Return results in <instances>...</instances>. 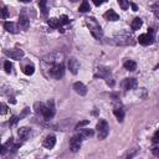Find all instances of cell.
I'll use <instances>...</instances> for the list:
<instances>
[{
    "label": "cell",
    "instance_id": "cell-1",
    "mask_svg": "<svg viewBox=\"0 0 159 159\" xmlns=\"http://www.w3.org/2000/svg\"><path fill=\"white\" fill-rule=\"evenodd\" d=\"M62 60H64V53L61 52H53L42 57L41 67H42V72L47 78L52 77V78L60 80L64 77L65 67H64V64H62Z\"/></svg>",
    "mask_w": 159,
    "mask_h": 159
},
{
    "label": "cell",
    "instance_id": "cell-2",
    "mask_svg": "<svg viewBox=\"0 0 159 159\" xmlns=\"http://www.w3.org/2000/svg\"><path fill=\"white\" fill-rule=\"evenodd\" d=\"M86 24H87L88 29H89V32L92 34V36H93L95 39H97V40L102 39L103 31H102V29H101L100 24L96 21L93 18H87V19H86Z\"/></svg>",
    "mask_w": 159,
    "mask_h": 159
},
{
    "label": "cell",
    "instance_id": "cell-3",
    "mask_svg": "<svg viewBox=\"0 0 159 159\" xmlns=\"http://www.w3.org/2000/svg\"><path fill=\"white\" fill-rule=\"evenodd\" d=\"M97 136H98V139H105V138L108 136L109 132V127H108V123L106 119H100V122L97 123Z\"/></svg>",
    "mask_w": 159,
    "mask_h": 159
},
{
    "label": "cell",
    "instance_id": "cell-4",
    "mask_svg": "<svg viewBox=\"0 0 159 159\" xmlns=\"http://www.w3.org/2000/svg\"><path fill=\"white\" fill-rule=\"evenodd\" d=\"M96 76H97V77L105 78L106 82H107L109 86H113L114 85V81L112 78V76H111V71L108 70L107 67H98L97 68V72H96Z\"/></svg>",
    "mask_w": 159,
    "mask_h": 159
},
{
    "label": "cell",
    "instance_id": "cell-5",
    "mask_svg": "<svg viewBox=\"0 0 159 159\" xmlns=\"http://www.w3.org/2000/svg\"><path fill=\"white\" fill-rule=\"evenodd\" d=\"M153 39H154V30L153 29H148V34H142L138 37V41L139 44L143 46H148L153 42Z\"/></svg>",
    "mask_w": 159,
    "mask_h": 159
},
{
    "label": "cell",
    "instance_id": "cell-6",
    "mask_svg": "<svg viewBox=\"0 0 159 159\" xmlns=\"http://www.w3.org/2000/svg\"><path fill=\"white\" fill-rule=\"evenodd\" d=\"M81 143H82V136H81L80 133L76 134V136H73L71 139H70V148H71V150H72V152L80 150Z\"/></svg>",
    "mask_w": 159,
    "mask_h": 159
},
{
    "label": "cell",
    "instance_id": "cell-7",
    "mask_svg": "<svg viewBox=\"0 0 159 159\" xmlns=\"http://www.w3.org/2000/svg\"><path fill=\"white\" fill-rule=\"evenodd\" d=\"M29 26H30V20H29V18L26 16L25 11H23L21 14H20V16H19V27L26 31L27 29H29Z\"/></svg>",
    "mask_w": 159,
    "mask_h": 159
},
{
    "label": "cell",
    "instance_id": "cell-8",
    "mask_svg": "<svg viewBox=\"0 0 159 159\" xmlns=\"http://www.w3.org/2000/svg\"><path fill=\"white\" fill-rule=\"evenodd\" d=\"M4 53L6 55V56H9L10 59L12 60H20V59H23L24 56V51L23 50H19V49H15V50H5Z\"/></svg>",
    "mask_w": 159,
    "mask_h": 159
},
{
    "label": "cell",
    "instance_id": "cell-9",
    "mask_svg": "<svg viewBox=\"0 0 159 159\" xmlns=\"http://www.w3.org/2000/svg\"><path fill=\"white\" fill-rule=\"evenodd\" d=\"M42 116H44V118L46 119V121H49V119H51L52 117L55 116V108H53V106H52V103H51V106H50V103H49V106H46V107H44V109H42Z\"/></svg>",
    "mask_w": 159,
    "mask_h": 159
},
{
    "label": "cell",
    "instance_id": "cell-10",
    "mask_svg": "<svg viewBox=\"0 0 159 159\" xmlns=\"http://www.w3.org/2000/svg\"><path fill=\"white\" fill-rule=\"evenodd\" d=\"M68 68H70V71L73 73V75H77L78 73V70H80V62L77 61V59H70L68 60Z\"/></svg>",
    "mask_w": 159,
    "mask_h": 159
},
{
    "label": "cell",
    "instance_id": "cell-11",
    "mask_svg": "<svg viewBox=\"0 0 159 159\" xmlns=\"http://www.w3.org/2000/svg\"><path fill=\"white\" fill-rule=\"evenodd\" d=\"M73 89H75V92L80 96H86V93H87V88L82 82H76L73 85Z\"/></svg>",
    "mask_w": 159,
    "mask_h": 159
},
{
    "label": "cell",
    "instance_id": "cell-12",
    "mask_svg": "<svg viewBox=\"0 0 159 159\" xmlns=\"http://www.w3.org/2000/svg\"><path fill=\"white\" fill-rule=\"evenodd\" d=\"M55 144H56V138L55 136H47L45 139H44V147L47 148V149H51L55 147Z\"/></svg>",
    "mask_w": 159,
    "mask_h": 159
},
{
    "label": "cell",
    "instance_id": "cell-13",
    "mask_svg": "<svg viewBox=\"0 0 159 159\" xmlns=\"http://www.w3.org/2000/svg\"><path fill=\"white\" fill-rule=\"evenodd\" d=\"M103 16H105L107 20H109V21H117V20H119V15H118V14H117L114 10H112V9L108 10V11H106Z\"/></svg>",
    "mask_w": 159,
    "mask_h": 159
},
{
    "label": "cell",
    "instance_id": "cell-14",
    "mask_svg": "<svg viewBox=\"0 0 159 159\" xmlns=\"http://www.w3.org/2000/svg\"><path fill=\"white\" fill-rule=\"evenodd\" d=\"M137 86V80L136 78H126L123 81V87L126 89H133Z\"/></svg>",
    "mask_w": 159,
    "mask_h": 159
},
{
    "label": "cell",
    "instance_id": "cell-15",
    "mask_svg": "<svg viewBox=\"0 0 159 159\" xmlns=\"http://www.w3.org/2000/svg\"><path fill=\"white\" fill-rule=\"evenodd\" d=\"M4 29L8 31V32H11V34H16V32L19 31L18 25L14 24V23H10V21H8V23L4 24Z\"/></svg>",
    "mask_w": 159,
    "mask_h": 159
},
{
    "label": "cell",
    "instance_id": "cell-16",
    "mask_svg": "<svg viewBox=\"0 0 159 159\" xmlns=\"http://www.w3.org/2000/svg\"><path fill=\"white\" fill-rule=\"evenodd\" d=\"M18 134H19V138H20V139L25 141L26 138L29 137V134H30V129L27 128V127H21V128L18 130Z\"/></svg>",
    "mask_w": 159,
    "mask_h": 159
},
{
    "label": "cell",
    "instance_id": "cell-17",
    "mask_svg": "<svg viewBox=\"0 0 159 159\" xmlns=\"http://www.w3.org/2000/svg\"><path fill=\"white\" fill-rule=\"evenodd\" d=\"M113 113L116 116V118L118 119V122H123V119H124V111H123L122 107H116L113 109Z\"/></svg>",
    "mask_w": 159,
    "mask_h": 159
},
{
    "label": "cell",
    "instance_id": "cell-18",
    "mask_svg": "<svg viewBox=\"0 0 159 159\" xmlns=\"http://www.w3.org/2000/svg\"><path fill=\"white\" fill-rule=\"evenodd\" d=\"M124 68L128 71H134L137 68V64L132 60H126L124 61Z\"/></svg>",
    "mask_w": 159,
    "mask_h": 159
},
{
    "label": "cell",
    "instance_id": "cell-19",
    "mask_svg": "<svg viewBox=\"0 0 159 159\" xmlns=\"http://www.w3.org/2000/svg\"><path fill=\"white\" fill-rule=\"evenodd\" d=\"M142 24H143L142 19L136 18V19L133 20V21H132V24H130V27H132V30H133V31L139 30V29H141V26H142Z\"/></svg>",
    "mask_w": 159,
    "mask_h": 159
},
{
    "label": "cell",
    "instance_id": "cell-20",
    "mask_svg": "<svg viewBox=\"0 0 159 159\" xmlns=\"http://www.w3.org/2000/svg\"><path fill=\"white\" fill-rule=\"evenodd\" d=\"M39 6H40L41 12L46 16L47 15V0H39Z\"/></svg>",
    "mask_w": 159,
    "mask_h": 159
},
{
    "label": "cell",
    "instance_id": "cell-21",
    "mask_svg": "<svg viewBox=\"0 0 159 159\" xmlns=\"http://www.w3.org/2000/svg\"><path fill=\"white\" fill-rule=\"evenodd\" d=\"M89 10H91V8H89L88 1H87V0H84V1H82V4L80 5L78 11H81V12H87V11H89Z\"/></svg>",
    "mask_w": 159,
    "mask_h": 159
},
{
    "label": "cell",
    "instance_id": "cell-22",
    "mask_svg": "<svg viewBox=\"0 0 159 159\" xmlns=\"http://www.w3.org/2000/svg\"><path fill=\"white\" fill-rule=\"evenodd\" d=\"M93 129H81L80 130V134L82 136V138H89V137H92L93 136Z\"/></svg>",
    "mask_w": 159,
    "mask_h": 159
},
{
    "label": "cell",
    "instance_id": "cell-23",
    "mask_svg": "<svg viewBox=\"0 0 159 159\" xmlns=\"http://www.w3.org/2000/svg\"><path fill=\"white\" fill-rule=\"evenodd\" d=\"M23 71H24L25 75L30 76V75L34 73V71H35V67H34V65H27V66L24 67V70H23Z\"/></svg>",
    "mask_w": 159,
    "mask_h": 159
},
{
    "label": "cell",
    "instance_id": "cell-24",
    "mask_svg": "<svg viewBox=\"0 0 159 159\" xmlns=\"http://www.w3.org/2000/svg\"><path fill=\"white\" fill-rule=\"evenodd\" d=\"M49 25H50V27H53V29L60 27V25H61L60 19H50L49 20Z\"/></svg>",
    "mask_w": 159,
    "mask_h": 159
},
{
    "label": "cell",
    "instance_id": "cell-25",
    "mask_svg": "<svg viewBox=\"0 0 159 159\" xmlns=\"http://www.w3.org/2000/svg\"><path fill=\"white\" fill-rule=\"evenodd\" d=\"M118 5L121 6L122 10H127L129 8V1L128 0H118Z\"/></svg>",
    "mask_w": 159,
    "mask_h": 159
},
{
    "label": "cell",
    "instance_id": "cell-26",
    "mask_svg": "<svg viewBox=\"0 0 159 159\" xmlns=\"http://www.w3.org/2000/svg\"><path fill=\"white\" fill-rule=\"evenodd\" d=\"M11 68H12V65H11V62L10 61H5V64H4V70L10 73L11 72Z\"/></svg>",
    "mask_w": 159,
    "mask_h": 159
},
{
    "label": "cell",
    "instance_id": "cell-27",
    "mask_svg": "<svg viewBox=\"0 0 159 159\" xmlns=\"http://www.w3.org/2000/svg\"><path fill=\"white\" fill-rule=\"evenodd\" d=\"M60 23H61V25H66V24L70 23V19H68L66 15H62L60 18Z\"/></svg>",
    "mask_w": 159,
    "mask_h": 159
},
{
    "label": "cell",
    "instance_id": "cell-28",
    "mask_svg": "<svg viewBox=\"0 0 159 159\" xmlns=\"http://www.w3.org/2000/svg\"><path fill=\"white\" fill-rule=\"evenodd\" d=\"M89 122L88 121H82V122H78L77 124H76V129H78V128H81V127H84V126H87Z\"/></svg>",
    "mask_w": 159,
    "mask_h": 159
},
{
    "label": "cell",
    "instance_id": "cell-29",
    "mask_svg": "<svg viewBox=\"0 0 159 159\" xmlns=\"http://www.w3.org/2000/svg\"><path fill=\"white\" fill-rule=\"evenodd\" d=\"M1 18L3 19L8 18V9H6V6H3V9H1Z\"/></svg>",
    "mask_w": 159,
    "mask_h": 159
},
{
    "label": "cell",
    "instance_id": "cell-30",
    "mask_svg": "<svg viewBox=\"0 0 159 159\" xmlns=\"http://www.w3.org/2000/svg\"><path fill=\"white\" fill-rule=\"evenodd\" d=\"M18 121H19V118H18V117H15V116H12L11 117V119H10V126H14V124H15V123H18Z\"/></svg>",
    "mask_w": 159,
    "mask_h": 159
},
{
    "label": "cell",
    "instance_id": "cell-31",
    "mask_svg": "<svg viewBox=\"0 0 159 159\" xmlns=\"http://www.w3.org/2000/svg\"><path fill=\"white\" fill-rule=\"evenodd\" d=\"M153 142H154V143H159V130H157V132L154 133V136H153Z\"/></svg>",
    "mask_w": 159,
    "mask_h": 159
},
{
    "label": "cell",
    "instance_id": "cell-32",
    "mask_svg": "<svg viewBox=\"0 0 159 159\" xmlns=\"http://www.w3.org/2000/svg\"><path fill=\"white\" fill-rule=\"evenodd\" d=\"M106 1H107V0H93V4L100 6V5H102L103 3H106Z\"/></svg>",
    "mask_w": 159,
    "mask_h": 159
},
{
    "label": "cell",
    "instance_id": "cell-33",
    "mask_svg": "<svg viewBox=\"0 0 159 159\" xmlns=\"http://www.w3.org/2000/svg\"><path fill=\"white\" fill-rule=\"evenodd\" d=\"M153 154H154L155 157H159V147L153 148Z\"/></svg>",
    "mask_w": 159,
    "mask_h": 159
},
{
    "label": "cell",
    "instance_id": "cell-34",
    "mask_svg": "<svg viewBox=\"0 0 159 159\" xmlns=\"http://www.w3.org/2000/svg\"><path fill=\"white\" fill-rule=\"evenodd\" d=\"M29 111H30L29 108H25V109H24V112H23V114L20 116V118H23V117H25V116H26L27 113H29Z\"/></svg>",
    "mask_w": 159,
    "mask_h": 159
},
{
    "label": "cell",
    "instance_id": "cell-35",
    "mask_svg": "<svg viewBox=\"0 0 159 159\" xmlns=\"http://www.w3.org/2000/svg\"><path fill=\"white\" fill-rule=\"evenodd\" d=\"M5 113H6V106L1 105V114H5Z\"/></svg>",
    "mask_w": 159,
    "mask_h": 159
},
{
    "label": "cell",
    "instance_id": "cell-36",
    "mask_svg": "<svg viewBox=\"0 0 159 159\" xmlns=\"http://www.w3.org/2000/svg\"><path fill=\"white\" fill-rule=\"evenodd\" d=\"M130 6H132V9H133V11H137L138 10V6L134 4V3H132V4H130Z\"/></svg>",
    "mask_w": 159,
    "mask_h": 159
},
{
    "label": "cell",
    "instance_id": "cell-37",
    "mask_svg": "<svg viewBox=\"0 0 159 159\" xmlns=\"http://www.w3.org/2000/svg\"><path fill=\"white\" fill-rule=\"evenodd\" d=\"M19 1H21V3H30L31 0H19Z\"/></svg>",
    "mask_w": 159,
    "mask_h": 159
},
{
    "label": "cell",
    "instance_id": "cell-38",
    "mask_svg": "<svg viewBox=\"0 0 159 159\" xmlns=\"http://www.w3.org/2000/svg\"><path fill=\"white\" fill-rule=\"evenodd\" d=\"M158 68H159V64H158V65L155 66V70H158Z\"/></svg>",
    "mask_w": 159,
    "mask_h": 159
}]
</instances>
